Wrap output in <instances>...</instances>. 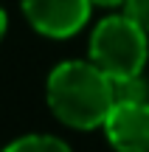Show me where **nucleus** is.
<instances>
[{"label":"nucleus","mask_w":149,"mask_h":152,"mask_svg":"<svg viewBox=\"0 0 149 152\" xmlns=\"http://www.w3.org/2000/svg\"><path fill=\"white\" fill-rule=\"evenodd\" d=\"M45 99L51 113L73 130L104 127L107 113L116 104L113 79L93 59H71L56 65L45 85Z\"/></svg>","instance_id":"nucleus-1"},{"label":"nucleus","mask_w":149,"mask_h":152,"mask_svg":"<svg viewBox=\"0 0 149 152\" xmlns=\"http://www.w3.org/2000/svg\"><path fill=\"white\" fill-rule=\"evenodd\" d=\"M146 28L132 14H113L104 17L90 34V59L101 68L110 79L144 73L149 59V39Z\"/></svg>","instance_id":"nucleus-2"},{"label":"nucleus","mask_w":149,"mask_h":152,"mask_svg":"<svg viewBox=\"0 0 149 152\" xmlns=\"http://www.w3.org/2000/svg\"><path fill=\"white\" fill-rule=\"evenodd\" d=\"M20 3L34 31L54 39L73 37L79 28H84L93 9L90 0H20Z\"/></svg>","instance_id":"nucleus-3"},{"label":"nucleus","mask_w":149,"mask_h":152,"mask_svg":"<svg viewBox=\"0 0 149 152\" xmlns=\"http://www.w3.org/2000/svg\"><path fill=\"white\" fill-rule=\"evenodd\" d=\"M104 135L116 152H149V102H116Z\"/></svg>","instance_id":"nucleus-4"},{"label":"nucleus","mask_w":149,"mask_h":152,"mask_svg":"<svg viewBox=\"0 0 149 152\" xmlns=\"http://www.w3.org/2000/svg\"><path fill=\"white\" fill-rule=\"evenodd\" d=\"M3 152H73V149L56 135H39V132H34V135H23L17 141H11Z\"/></svg>","instance_id":"nucleus-5"},{"label":"nucleus","mask_w":149,"mask_h":152,"mask_svg":"<svg viewBox=\"0 0 149 152\" xmlns=\"http://www.w3.org/2000/svg\"><path fill=\"white\" fill-rule=\"evenodd\" d=\"M116 102H149V85L144 76H127V79H113Z\"/></svg>","instance_id":"nucleus-6"},{"label":"nucleus","mask_w":149,"mask_h":152,"mask_svg":"<svg viewBox=\"0 0 149 152\" xmlns=\"http://www.w3.org/2000/svg\"><path fill=\"white\" fill-rule=\"evenodd\" d=\"M127 14H132L149 31V0H127Z\"/></svg>","instance_id":"nucleus-7"},{"label":"nucleus","mask_w":149,"mask_h":152,"mask_svg":"<svg viewBox=\"0 0 149 152\" xmlns=\"http://www.w3.org/2000/svg\"><path fill=\"white\" fill-rule=\"evenodd\" d=\"M93 6H104V9H113V6H121V3H127V0H90Z\"/></svg>","instance_id":"nucleus-8"},{"label":"nucleus","mask_w":149,"mask_h":152,"mask_svg":"<svg viewBox=\"0 0 149 152\" xmlns=\"http://www.w3.org/2000/svg\"><path fill=\"white\" fill-rule=\"evenodd\" d=\"M6 26H9V20H6V11H3V6H0V39H3V34H6Z\"/></svg>","instance_id":"nucleus-9"}]
</instances>
